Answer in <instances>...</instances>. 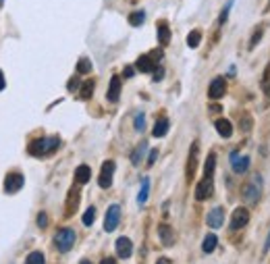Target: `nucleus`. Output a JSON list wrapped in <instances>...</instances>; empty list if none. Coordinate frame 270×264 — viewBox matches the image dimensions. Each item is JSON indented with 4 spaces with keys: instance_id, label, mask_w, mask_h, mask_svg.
I'll return each mask as SVG.
<instances>
[{
    "instance_id": "a19ab883",
    "label": "nucleus",
    "mask_w": 270,
    "mask_h": 264,
    "mask_svg": "<svg viewBox=\"0 0 270 264\" xmlns=\"http://www.w3.org/2000/svg\"><path fill=\"white\" fill-rule=\"evenodd\" d=\"M4 85H6V81H4V75H2V71H0V92L4 90Z\"/></svg>"
},
{
    "instance_id": "a878e982",
    "label": "nucleus",
    "mask_w": 270,
    "mask_h": 264,
    "mask_svg": "<svg viewBox=\"0 0 270 264\" xmlns=\"http://www.w3.org/2000/svg\"><path fill=\"white\" fill-rule=\"evenodd\" d=\"M144 21H145V13H144V11H135V13H131V15H129V23H131L133 27L142 25Z\"/></svg>"
},
{
    "instance_id": "39448f33",
    "label": "nucleus",
    "mask_w": 270,
    "mask_h": 264,
    "mask_svg": "<svg viewBox=\"0 0 270 264\" xmlns=\"http://www.w3.org/2000/svg\"><path fill=\"white\" fill-rule=\"evenodd\" d=\"M119 221H121V208L117 204H112L110 208L106 210V219H104V229L110 233L119 227Z\"/></svg>"
},
{
    "instance_id": "423d86ee",
    "label": "nucleus",
    "mask_w": 270,
    "mask_h": 264,
    "mask_svg": "<svg viewBox=\"0 0 270 264\" xmlns=\"http://www.w3.org/2000/svg\"><path fill=\"white\" fill-rule=\"evenodd\" d=\"M23 183H25V179H23L21 173H9L4 177V191L6 193H17L23 188Z\"/></svg>"
},
{
    "instance_id": "4be33fe9",
    "label": "nucleus",
    "mask_w": 270,
    "mask_h": 264,
    "mask_svg": "<svg viewBox=\"0 0 270 264\" xmlns=\"http://www.w3.org/2000/svg\"><path fill=\"white\" fill-rule=\"evenodd\" d=\"M91 94H94V81H91V79L83 81V83H81V90H79V98H81V100H90Z\"/></svg>"
},
{
    "instance_id": "f704fd0d",
    "label": "nucleus",
    "mask_w": 270,
    "mask_h": 264,
    "mask_svg": "<svg viewBox=\"0 0 270 264\" xmlns=\"http://www.w3.org/2000/svg\"><path fill=\"white\" fill-rule=\"evenodd\" d=\"M239 127H241L243 131H250V127H252V119L248 114H245V119H241V123H239Z\"/></svg>"
},
{
    "instance_id": "c756f323",
    "label": "nucleus",
    "mask_w": 270,
    "mask_h": 264,
    "mask_svg": "<svg viewBox=\"0 0 270 264\" xmlns=\"http://www.w3.org/2000/svg\"><path fill=\"white\" fill-rule=\"evenodd\" d=\"M94 219H96V208L90 206L88 210H86V214H83V225H86V227H90V225L94 223Z\"/></svg>"
},
{
    "instance_id": "6ab92c4d",
    "label": "nucleus",
    "mask_w": 270,
    "mask_h": 264,
    "mask_svg": "<svg viewBox=\"0 0 270 264\" xmlns=\"http://www.w3.org/2000/svg\"><path fill=\"white\" fill-rule=\"evenodd\" d=\"M168 127H171L168 119H158L156 125H154V137H164L168 133Z\"/></svg>"
},
{
    "instance_id": "7c9ffc66",
    "label": "nucleus",
    "mask_w": 270,
    "mask_h": 264,
    "mask_svg": "<svg viewBox=\"0 0 270 264\" xmlns=\"http://www.w3.org/2000/svg\"><path fill=\"white\" fill-rule=\"evenodd\" d=\"M144 152H145V142L140 146V148H137L135 152H133V156H131V160H133V165H137V162L142 160V156H144Z\"/></svg>"
},
{
    "instance_id": "4c0bfd02",
    "label": "nucleus",
    "mask_w": 270,
    "mask_h": 264,
    "mask_svg": "<svg viewBox=\"0 0 270 264\" xmlns=\"http://www.w3.org/2000/svg\"><path fill=\"white\" fill-rule=\"evenodd\" d=\"M77 85H79V81H77V79H71V81H69L67 88H69V92H73V90L77 88Z\"/></svg>"
},
{
    "instance_id": "ddd939ff",
    "label": "nucleus",
    "mask_w": 270,
    "mask_h": 264,
    "mask_svg": "<svg viewBox=\"0 0 270 264\" xmlns=\"http://www.w3.org/2000/svg\"><path fill=\"white\" fill-rule=\"evenodd\" d=\"M137 71H142V73H152L154 71V67H156V63H154V57L152 54H144V57L137 58Z\"/></svg>"
},
{
    "instance_id": "c9c22d12",
    "label": "nucleus",
    "mask_w": 270,
    "mask_h": 264,
    "mask_svg": "<svg viewBox=\"0 0 270 264\" xmlns=\"http://www.w3.org/2000/svg\"><path fill=\"white\" fill-rule=\"evenodd\" d=\"M37 225H40L42 229L46 227V225H48V216H46L44 212H40V214H37Z\"/></svg>"
},
{
    "instance_id": "412c9836",
    "label": "nucleus",
    "mask_w": 270,
    "mask_h": 264,
    "mask_svg": "<svg viewBox=\"0 0 270 264\" xmlns=\"http://www.w3.org/2000/svg\"><path fill=\"white\" fill-rule=\"evenodd\" d=\"M148 196H150V179L145 177V179L142 181V189H140V196H137V204L144 206L145 202H148Z\"/></svg>"
},
{
    "instance_id": "20e7f679",
    "label": "nucleus",
    "mask_w": 270,
    "mask_h": 264,
    "mask_svg": "<svg viewBox=\"0 0 270 264\" xmlns=\"http://www.w3.org/2000/svg\"><path fill=\"white\" fill-rule=\"evenodd\" d=\"M112 175H114V162L106 160L102 165V170H100V177H98L100 188H104V189L110 188V185H112Z\"/></svg>"
},
{
    "instance_id": "a211bd4d",
    "label": "nucleus",
    "mask_w": 270,
    "mask_h": 264,
    "mask_svg": "<svg viewBox=\"0 0 270 264\" xmlns=\"http://www.w3.org/2000/svg\"><path fill=\"white\" fill-rule=\"evenodd\" d=\"M214 127H216V131L222 135V137H231L233 135V125H231V121H227V119H218L214 123Z\"/></svg>"
},
{
    "instance_id": "f3484780",
    "label": "nucleus",
    "mask_w": 270,
    "mask_h": 264,
    "mask_svg": "<svg viewBox=\"0 0 270 264\" xmlns=\"http://www.w3.org/2000/svg\"><path fill=\"white\" fill-rule=\"evenodd\" d=\"M90 177H91V169L88 165H79V167H77V170H75V181L77 183H79V185L88 183Z\"/></svg>"
},
{
    "instance_id": "79ce46f5",
    "label": "nucleus",
    "mask_w": 270,
    "mask_h": 264,
    "mask_svg": "<svg viewBox=\"0 0 270 264\" xmlns=\"http://www.w3.org/2000/svg\"><path fill=\"white\" fill-rule=\"evenodd\" d=\"M100 264H117V260H114V258H104Z\"/></svg>"
},
{
    "instance_id": "f8f14e48",
    "label": "nucleus",
    "mask_w": 270,
    "mask_h": 264,
    "mask_svg": "<svg viewBox=\"0 0 270 264\" xmlns=\"http://www.w3.org/2000/svg\"><path fill=\"white\" fill-rule=\"evenodd\" d=\"M222 221H225V212H222L220 206H216L214 210H210V214H208V219H206L208 227H212V229H218L222 225Z\"/></svg>"
},
{
    "instance_id": "7ed1b4c3",
    "label": "nucleus",
    "mask_w": 270,
    "mask_h": 264,
    "mask_svg": "<svg viewBox=\"0 0 270 264\" xmlns=\"http://www.w3.org/2000/svg\"><path fill=\"white\" fill-rule=\"evenodd\" d=\"M54 244L60 252H69L75 244V231L73 229H60L56 233V237H54Z\"/></svg>"
},
{
    "instance_id": "bb28decb",
    "label": "nucleus",
    "mask_w": 270,
    "mask_h": 264,
    "mask_svg": "<svg viewBox=\"0 0 270 264\" xmlns=\"http://www.w3.org/2000/svg\"><path fill=\"white\" fill-rule=\"evenodd\" d=\"M199 42H202V34H199L198 29H194V32L187 36V46H189V48H198Z\"/></svg>"
},
{
    "instance_id": "c03bdc74",
    "label": "nucleus",
    "mask_w": 270,
    "mask_h": 264,
    "mask_svg": "<svg viewBox=\"0 0 270 264\" xmlns=\"http://www.w3.org/2000/svg\"><path fill=\"white\" fill-rule=\"evenodd\" d=\"M264 250H270V233H268V239H266V244H264Z\"/></svg>"
},
{
    "instance_id": "58836bf2",
    "label": "nucleus",
    "mask_w": 270,
    "mask_h": 264,
    "mask_svg": "<svg viewBox=\"0 0 270 264\" xmlns=\"http://www.w3.org/2000/svg\"><path fill=\"white\" fill-rule=\"evenodd\" d=\"M133 73H135L133 67H127V69H125V77H133Z\"/></svg>"
},
{
    "instance_id": "9d476101",
    "label": "nucleus",
    "mask_w": 270,
    "mask_h": 264,
    "mask_svg": "<svg viewBox=\"0 0 270 264\" xmlns=\"http://www.w3.org/2000/svg\"><path fill=\"white\" fill-rule=\"evenodd\" d=\"M133 254V244L129 237H119L117 239V256L119 258H129Z\"/></svg>"
},
{
    "instance_id": "ea45409f",
    "label": "nucleus",
    "mask_w": 270,
    "mask_h": 264,
    "mask_svg": "<svg viewBox=\"0 0 270 264\" xmlns=\"http://www.w3.org/2000/svg\"><path fill=\"white\" fill-rule=\"evenodd\" d=\"M162 75H164V71H162V69H158V71L154 73V79H156V81H158V79H162Z\"/></svg>"
},
{
    "instance_id": "6e6552de",
    "label": "nucleus",
    "mask_w": 270,
    "mask_h": 264,
    "mask_svg": "<svg viewBox=\"0 0 270 264\" xmlns=\"http://www.w3.org/2000/svg\"><path fill=\"white\" fill-rule=\"evenodd\" d=\"M212 189H214L212 188V177H204V179L196 185V200H199V202L208 200L212 196Z\"/></svg>"
},
{
    "instance_id": "2f4dec72",
    "label": "nucleus",
    "mask_w": 270,
    "mask_h": 264,
    "mask_svg": "<svg viewBox=\"0 0 270 264\" xmlns=\"http://www.w3.org/2000/svg\"><path fill=\"white\" fill-rule=\"evenodd\" d=\"M133 125H135V129L137 131H144V127H145V116L140 113V114H137L135 116V121H133Z\"/></svg>"
},
{
    "instance_id": "9b49d317",
    "label": "nucleus",
    "mask_w": 270,
    "mask_h": 264,
    "mask_svg": "<svg viewBox=\"0 0 270 264\" xmlns=\"http://www.w3.org/2000/svg\"><path fill=\"white\" fill-rule=\"evenodd\" d=\"M106 96H108V100H110V102H119V98H121V77L119 75H112Z\"/></svg>"
},
{
    "instance_id": "f03ea898",
    "label": "nucleus",
    "mask_w": 270,
    "mask_h": 264,
    "mask_svg": "<svg viewBox=\"0 0 270 264\" xmlns=\"http://www.w3.org/2000/svg\"><path fill=\"white\" fill-rule=\"evenodd\" d=\"M260 193H262V177H260V175H253L252 181L243 188V198L253 206V204H258Z\"/></svg>"
},
{
    "instance_id": "473e14b6",
    "label": "nucleus",
    "mask_w": 270,
    "mask_h": 264,
    "mask_svg": "<svg viewBox=\"0 0 270 264\" xmlns=\"http://www.w3.org/2000/svg\"><path fill=\"white\" fill-rule=\"evenodd\" d=\"M262 40V27H258L256 32H253V38H252V42H250V48H256V44Z\"/></svg>"
},
{
    "instance_id": "393cba45",
    "label": "nucleus",
    "mask_w": 270,
    "mask_h": 264,
    "mask_svg": "<svg viewBox=\"0 0 270 264\" xmlns=\"http://www.w3.org/2000/svg\"><path fill=\"white\" fill-rule=\"evenodd\" d=\"M214 167H216V154H208L206 167H204V177H212L214 175Z\"/></svg>"
},
{
    "instance_id": "2eb2a0df",
    "label": "nucleus",
    "mask_w": 270,
    "mask_h": 264,
    "mask_svg": "<svg viewBox=\"0 0 270 264\" xmlns=\"http://www.w3.org/2000/svg\"><path fill=\"white\" fill-rule=\"evenodd\" d=\"M158 237H160V242L164 245H173V242H175V233H173V229L168 227V225H160V227H158Z\"/></svg>"
},
{
    "instance_id": "aec40b11",
    "label": "nucleus",
    "mask_w": 270,
    "mask_h": 264,
    "mask_svg": "<svg viewBox=\"0 0 270 264\" xmlns=\"http://www.w3.org/2000/svg\"><path fill=\"white\" fill-rule=\"evenodd\" d=\"M158 42L162 46H166L168 42H171V29H168V25H166L164 21L158 23Z\"/></svg>"
},
{
    "instance_id": "37998d69",
    "label": "nucleus",
    "mask_w": 270,
    "mask_h": 264,
    "mask_svg": "<svg viewBox=\"0 0 270 264\" xmlns=\"http://www.w3.org/2000/svg\"><path fill=\"white\" fill-rule=\"evenodd\" d=\"M156 264H171V260H168V258H160Z\"/></svg>"
},
{
    "instance_id": "5701e85b",
    "label": "nucleus",
    "mask_w": 270,
    "mask_h": 264,
    "mask_svg": "<svg viewBox=\"0 0 270 264\" xmlns=\"http://www.w3.org/2000/svg\"><path fill=\"white\" fill-rule=\"evenodd\" d=\"M216 244H218V237H216L214 233H210V235H206V239H204L202 250H204L206 254H210V252H214V250H216Z\"/></svg>"
},
{
    "instance_id": "a18cd8bd",
    "label": "nucleus",
    "mask_w": 270,
    "mask_h": 264,
    "mask_svg": "<svg viewBox=\"0 0 270 264\" xmlns=\"http://www.w3.org/2000/svg\"><path fill=\"white\" fill-rule=\"evenodd\" d=\"M81 264H91V262L90 260H81Z\"/></svg>"
},
{
    "instance_id": "0eeeda50",
    "label": "nucleus",
    "mask_w": 270,
    "mask_h": 264,
    "mask_svg": "<svg viewBox=\"0 0 270 264\" xmlns=\"http://www.w3.org/2000/svg\"><path fill=\"white\" fill-rule=\"evenodd\" d=\"M250 223V212H248V208H235V212L233 216H231V229L237 231V229H243L245 225Z\"/></svg>"
},
{
    "instance_id": "4468645a",
    "label": "nucleus",
    "mask_w": 270,
    "mask_h": 264,
    "mask_svg": "<svg viewBox=\"0 0 270 264\" xmlns=\"http://www.w3.org/2000/svg\"><path fill=\"white\" fill-rule=\"evenodd\" d=\"M231 167H233L235 173H245V170L250 169V158L248 156L239 158L237 152H233V154H231Z\"/></svg>"
},
{
    "instance_id": "e433bc0d",
    "label": "nucleus",
    "mask_w": 270,
    "mask_h": 264,
    "mask_svg": "<svg viewBox=\"0 0 270 264\" xmlns=\"http://www.w3.org/2000/svg\"><path fill=\"white\" fill-rule=\"evenodd\" d=\"M156 156H158V152H156V150H152V152H150V158H148V165H150V167L154 165V160H156Z\"/></svg>"
},
{
    "instance_id": "1a4fd4ad",
    "label": "nucleus",
    "mask_w": 270,
    "mask_h": 264,
    "mask_svg": "<svg viewBox=\"0 0 270 264\" xmlns=\"http://www.w3.org/2000/svg\"><path fill=\"white\" fill-rule=\"evenodd\" d=\"M225 92H227V81L222 79V77H216V79H212L210 88H208V96L212 100H218L225 96Z\"/></svg>"
},
{
    "instance_id": "dca6fc26",
    "label": "nucleus",
    "mask_w": 270,
    "mask_h": 264,
    "mask_svg": "<svg viewBox=\"0 0 270 264\" xmlns=\"http://www.w3.org/2000/svg\"><path fill=\"white\" fill-rule=\"evenodd\" d=\"M196 162H198V144L191 146V154H189V160H187V181L194 179V173H196Z\"/></svg>"
},
{
    "instance_id": "cd10ccee",
    "label": "nucleus",
    "mask_w": 270,
    "mask_h": 264,
    "mask_svg": "<svg viewBox=\"0 0 270 264\" xmlns=\"http://www.w3.org/2000/svg\"><path fill=\"white\" fill-rule=\"evenodd\" d=\"M90 71H91V60L86 58V57L79 58V63H77V73H83V75H86V73H90Z\"/></svg>"
},
{
    "instance_id": "f257e3e1",
    "label": "nucleus",
    "mask_w": 270,
    "mask_h": 264,
    "mask_svg": "<svg viewBox=\"0 0 270 264\" xmlns=\"http://www.w3.org/2000/svg\"><path fill=\"white\" fill-rule=\"evenodd\" d=\"M58 146H60L58 137H40V139H34L27 150L32 156H50L52 152H56Z\"/></svg>"
},
{
    "instance_id": "72a5a7b5",
    "label": "nucleus",
    "mask_w": 270,
    "mask_h": 264,
    "mask_svg": "<svg viewBox=\"0 0 270 264\" xmlns=\"http://www.w3.org/2000/svg\"><path fill=\"white\" fill-rule=\"evenodd\" d=\"M231 6H233V0H229V4L222 9V13H220V19H218V23H225L227 21V17H229V11H231Z\"/></svg>"
},
{
    "instance_id": "b1692460",
    "label": "nucleus",
    "mask_w": 270,
    "mask_h": 264,
    "mask_svg": "<svg viewBox=\"0 0 270 264\" xmlns=\"http://www.w3.org/2000/svg\"><path fill=\"white\" fill-rule=\"evenodd\" d=\"M260 88H262V92H264L266 96H270V63L266 65L264 73H262V81H260Z\"/></svg>"
},
{
    "instance_id": "c85d7f7f",
    "label": "nucleus",
    "mask_w": 270,
    "mask_h": 264,
    "mask_svg": "<svg viewBox=\"0 0 270 264\" xmlns=\"http://www.w3.org/2000/svg\"><path fill=\"white\" fill-rule=\"evenodd\" d=\"M25 264H44V254L42 252H32L27 256Z\"/></svg>"
}]
</instances>
